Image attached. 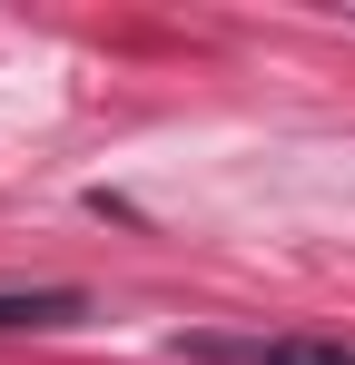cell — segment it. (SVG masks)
Masks as SVG:
<instances>
[{
    "label": "cell",
    "instance_id": "7a4b0ae2",
    "mask_svg": "<svg viewBox=\"0 0 355 365\" xmlns=\"http://www.w3.org/2000/svg\"><path fill=\"white\" fill-rule=\"evenodd\" d=\"M69 316V297H0V326H50Z\"/></svg>",
    "mask_w": 355,
    "mask_h": 365
},
{
    "label": "cell",
    "instance_id": "6da1fadb",
    "mask_svg": "<svg viewBox=\"0 0 355 365\" xmlns=\"http://www.w3.org/2000/svg\"><path fill=\"white\" fill-rule=\"evenodd\" d=\"M217 365H355V346H306V336H277V346H197Z\"/></svg>",
    "mask_w": 355,
    "mask_h": 365
}]
</instances>
